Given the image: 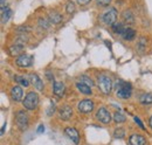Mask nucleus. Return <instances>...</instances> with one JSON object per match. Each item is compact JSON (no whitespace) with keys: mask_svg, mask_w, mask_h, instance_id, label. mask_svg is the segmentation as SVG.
Masks as SVG:
<instances>
[{"mask_svg":"<svg viewBox=\"0 0 152 145\" xmlns=\"http://www.w3.org/2000/svg\"><path fill=\"white\" fill-rule=\"evenodd\" d=\"M116 90H117V96L119 98H123V100H126V98H130L131 94H132V88H131V84L125 82V81H122L119 80L116 86H115Z\"/></svg>","mask_w":152,"mask_h":145,"instance_id":"1","label":"nucleus"},{"mask_svg":"<svg viewBox=\"0 0 152 145\" xmlns=\"http://www.w3.org/2000/svg\"><path fill=\"white\" fill-rule=\"evenodd\" d=\"M22 104H23V108L27 109V110H34V109L38 108L39 105V96L37 92L34 91H31L28 92L23 101H22Z\"/></svg>","mask_w":152,"mask_h":145,"instance_id":"2","label":"nucleus"},{"mask_svg":"<svg viewBox=\"0 0 152 145\" xmlns=\"http://www.w3.org/2000/svg\"><path fill=\"white\" fill-rule=\"evenodd\" d=\"M97 84H98L99 90L102 91L104 95H109V94L111 92L113 82H111V78H110L109 76H107V75H99V76H98Z\"/></svg>","mask_w":152,"mask_h":145,"instance_id":"3","label":"nucleus"},{"mask_svg":"<svg viewBox=\"0 0 152 145\" xmlns=\"http://www.w3.org/2000/svg\"><path fill=\"white\" fill-rule=\"evenodd\" d=\"M15 123H17V125L21 131H25L28 127V124H29L28 115L22 110L18 111L17 115H15Z\"/></svg>","mask_w":152,"mask_h":145,"instance_id":"4","label":"nucleus"},{"mask_svg":"<svg viewBox=\"0 0 152 145\" xmlns=\"http://www.w3.org/2000/svg\"><path fill=\"white\" fill-rule=\"evenodd\" d=\"M116 19H117V11L114 7H110L109 10H107L102 15V21L105 25H110V26L116 23Z\"/></svg>","mask_w":152,"mask_h":145,"instance_id":"5","label":"nucleus"},{"mask_svg":"<svg viewBox=\"0 0 152 145\" xmlns=\"http://www.w3.org/2000/svg\"><path fill=\"white\" fill-rule=\"evenodd\" d=\"M95 108V104L90 100H83L77 104V110L82 114H89Z\"/></svg>","mask_w":152,"mask_h":145,"instance_id":"6","label":"nucleus"},{"mask_svg":"<svg viewBox=\"0 0 152 145\" xmlns=\"http://www.w3.org/2000/svg\"><path fill=\"white\" fill-rule=\"evenodd\" d=\"M33 60L34 57L32 55H28V54H21L17 59V64L21 67V68H27V67H31L33 64Z\"/></svg>","mask_w":152,"mask_h":145,"instance_id":"7","label":"nucleus"},{"mask_svg":"<svg viewBox=\"0 0 152 145\" xmlns=\"http://www.w3.org/2000/svg\"><path fill=\"white\" fill-rule=\"evenodd\" d=\"M96 118L103 124H109L111 121V115L105 108H99L96 112Z\"/></svg>","mask_w":152,"mask_h":145,"instance_id":"8","label":"nucleus"},{"mask_svg":"<svg viewBox=\"0 0 152 145\" xmlns=\"http://www.w3.org/2000/svg\"><path fill=\"white\" fill-rule=\"evenodd\" d=\"M64 133L66 136H68V138L74 143V144H78L80 143V133L78 131L76 130L75 127H68L64 129Z\"/></svg>","mask_w":152,"mask_h":145,"instance_id":"9","label":"nucleus"},{"mask_svg":"<svg viewBox=\"0 0 152 145\" xmlns=\"http://www.w3.org/2000/svg\"><path fill=\"white\" fill-rule=\"evenodd\" d=\"M58 116L62 121H69L73 116V109L69 105H63L58 109Z\"/></svg>","mask_w":152,"mask_h":145,"instance_id":"10","label":"nucleus"},{"mask_svg":"<svg viewBox=\"0 0 152 145\" xmlns=\"http://www.w3.org/2000/svg\"><path fill=\"white\" fill-rule=\"evenodd\" d=\"M129 143L130 145H145L146 144V139L138 133H133L129 138Z\"/></svg>","mask_w":152,"mask_h":145,"instance_id":"11","label":"nucleus"},{"mask_svg":"<svg viewBox=\"0 0 152 145\" xmlns=\"http://www.w3.org/2000/svg\"><path fill=\"white\" fill-rule=\"evenodd\" d=\"M22 95H23V91L20 86H15L11 89V97L14 102H20L22 98Z\"/></svg>","mask_w":152,"mask_h":145,"instance_id":"12","label":"nucleus"},{"mask_svg":"<svg viewBox=\"0 0 152 145\" xmlns=\"http://www.w3.org/2000/svg\"><path fill=\"white\" fill-rule=\"evenodd\" d=\"M31 81H32V84L34 86V88H35L37 90L43 91V88H45L43 82H42V80L39 77L37 74H32V75H31Z\"/></svg>","mask_w":152,"mask_h":145,"instance_id":"13","label":"nucleus"},{"mask_svg":"<svg viewBox=\"0 0 152 145\" xmlns=\"http://www.w3.org/2000/svg\"><path fill=\"white\" fill-rule=\"evenodd\" d=\"M22 51H23V45L22 43H15V45L10 47L8 54L11 55V56H20V54L22 53Z\"/></svg>","mask_w":152,"mask_h":145,"instance_id":"14","label":"nucleus"},{"mask_svg":"<svg viewBox=\"0 0 152 145\" xmlns=\"http://www.w3.org/2000/svg\"><path fill=\"white\" fill-rule=\"evenodd\" d=\"M64 90H66V87H64V84L62 83V82H54V84H53V92L58 96V97H62L63 95H64Z\"/></svg>","mask_w":152,"mask_h":145,"instance_id":"15","label":"nucleus"},{"mask_svg":"<svg viewBox=\"0 0 152 145\" xmlns=\"http://www.w3.org/2000/svg\"><path fill=\"white\" fill-rule=\"evenodd\" d=\"M12 15V10L10 7L1 8V23H6Z\"/></svg>","mask_w":152,"mask_h":145,"instance_id":"16","label":"nucleus"},{"mask_svg":"<svg viewBox=\"0 0 152 145\" xmlns=\"http://www.w3.org/2000/svg\"><path fill=\"white\" fill-rule=\"evenodd\" d=\"M76 88L78 89L80 92H82V94H84V95H91V94H93L90 87L87 86V84H84V83H82V82H77V83H76Z\"/></svg>","mask_w":152,"mask_h":145,"instance_id":"17","label":"nucleus"},{"mask_svg":"<svg viewBox=\"0 0 152 145\" xmlns=\"http://www.w3.org/2000/svg\"><path fill=\"white\" fill-rule=\"evenodd\" d=\"M48 18H49L50 23H54V25H58L62 21V15L60 13H57V12H50Z\"/></svg>","mask_w":152,"mask_h":145,"instance_id":"18","label":"nucleus"},{"mask_svg":"<svg viewBox=\"0 0 152 145\" xmlns=\"http://www.w3.org/2000/svg\"><path fill=\"white\" fill-rule=\"evenodd\" d=\"M113 29H114V32L116 33V34L123 35L124 32H125V29H126V27H125L122 22H116V23L113 25Z\"/></svg>","mask_w":152,"mask_h":145,"instance_id":"19","label":"nucleus"},{"mask_svg":"<svg viewBox=\"0 0 152 145\" xmlns=\"http://www.w3.org/2000/svg\"><path fill=\"white\" fill-rule=\"evenodd\" d=\"M139 102L144 105L152 104V94H143L139 96Z\"/></svg>","mask_w":152,"mask_h":145,"instance_id":"20","label":"nucleus"},{"mask_svg":"<svg viewBox=\"0 0 152 145\" xmlns=\"http://www.w3.org/2000/svg\"><path fill=\"white\" fill-rule=\"evenodd\" d=\"M123 37L125 39V40H128V41H131V40H133V37L136 36V31L134 29H132V28H126L125 29V32H124V34H123Z\"/></svg>","mask_w":152,"mask_h":145,"instance_id":"21","label":"nucleus"},{"mask_svg":"<svg viewBox=\"0 0 152 145\" xmlns=\"http://www.w3.org/2000/svg\"><path fill=\"white\" fill-rule=\"evenodd\" d=\"M122 18H123V20H124V22H126V23H133V21H134L133 14L130 12V11H125V12H123Z\"/></svg>","mask_w":152,"mask_h":145,"instance_id":"22","label":"nucleus"},{"mask_svg":"<svg viewBox=\"0 0 152 145\" xmlns=\"http://www.w3.org/2000/svg\"><path fill=\"white\" fill-rule=\"evenodd\" d=\"M113 118H114V121L117 123V124H119V123H124V122L126 121V117H125L122 112H118V111H117V112H115Z\"/></svg>","mask_w":152,"mask_h":145,"instance_id":"23","label":"nucleus"},{"mask_svg":"<svg viewBox=\"0 0 152 145\" xmlns=\"http://www.w3.org/2000/svg\"><path fill=\"white\" fill-rule=\"evenodd\" d=\"M14 80H15V81H17L19 84H21L22 87H28V86H29V81H28L27 78L22 77V76L15 75V76H14Z\"/></svg>","mask_w":152,"mask_h":145,"instance_id":"24","label":"nucleus"},{"mask_svg":"<svg viewBox=\"0 0 152 145\" xmlns=\"http://www.w3.org/2000/svg\"><path fill=\"white\" fill-rule=\"evenodd\" d=\"M80 82H82V83H84V84H87V86H89V87H91V86L94 84L93 80H91L90 77L86 76V75H82V76L80 77Z\"/></svg>","mask_w":152,"mask_h":145,"instance_id":"25","label":"nucleus"},{"mask_svg":"<svg viewBox=\"0 0 152 145\" xmlns=\"http://www.w3.org/2000/svg\"><path fill=\"white\" fill-rule=\"evenodd\" d=\"M49 23H50V21L48 19H45V18L39 19V26L42 27V28H45V29L49 28Z\"/></svg>","mask_w":152,"mask_h":145,"instance_id":"26","label":"nucleus"},{"mask_svg":"<svg viewBox=\"0 0 152 145\" xmlns=\"http://www.w3.org/2000/svg\"><path fill=\"white\" fill-rule=\"evenodd\" d=\"M66 11H67L68 14H73L75 12V4L73 1H68L67 6H66Z\"/></svg>","mask_w":152,"mask_h":145,"instance_id":"27","label":"nucleus"},{"mask_svg":"<svg viewBox=\"0 0 152 145\" xmlns=\"http://www.w3.org/2000/svg\"><path fill=\"white\" fill-rule=\"evenodd\" d=\"M114 136L116 137V138H123V137L125 136V131H124L122 127H118V129L115 130Z\"/></svg>","mask_w":152,"mask_h":145,"instance_id":"28","label":"nucleus"},{"mask_svg":"<svg viewBox=\"0 0 152 145\" xmlns=\"http://www.w3.org/2000/svg\"><path fill=\"white\" fill-rule=\"evenodd\" d=\"M17 31H20V33H26V32H29L31 31V27H27V26H21L18 27Z\"/></svg>","mask_w":152,"mask_h":145,"instance_id":"29","label":"nucleus"},{"mask_svg":"<svg viewBox=\"0 0 152 145\" xmlns=\"http://www.w3.org/2000/svg\"><path fill=\"white\" fill-rule=\"evenodd\" d=\"M96 1H97V4L101 5V6H108L111 0H96Z\"/></svg>","mask_w":152,"mask_h":145,"instance_id":"30","label":"nucleus"},{"mask_svg":"<svg viewBox=\"0 0 152 145\" xmlns=\"http://www.w3.org/2000/svg\"><path fill=\"white\" fill-rule=\"evenodd\" d=\"M133 119H134V122H136V123H137V124L139 125V127H140L142 130H145V127H144V124L142 123V121H140V119H139L138 117H134Z\"/></svg>","mask_w":152,"mask_h":145,"instance_id":"31","label":"nucleus"},{"mask_svg":"<svg viewBox=\"0 0 152 145\" xmlns=\"http://www.w3.org/2000/svg\"><path fill=\"white\" fill-rule=\"evenodd\" d=\"M54 111H55V105H54V103H52L50 109L48 110V116H52V114H54Z\"/></svg>","mask_w":152,"mask_h":145,"instance_id":"32","label":"nucleus"},{"mask_svg":"<svg viewBox=\"0 0 152 145\" xmlns=\"http://www.w3.org/2000/svg\"><path fill=\"white\" fill-rule=\"evenodd\" d=\"M91 0H77V2L80 4V5H87V4H89Z\"/></svg>","mask_w":152,"mask_h":145,"instance_id":"33","label":"nucleus"},{"mask_svg":"<svg viewBox=\"0 0 152 145\" xmlns=\"http://www.w3.org/2000/svg\"><path fill=\"white\" fill-rule=\"evenodd\" d=\"M46 75H47V78H48L49 81H53V75L50 74V72H49V70H47V72H46Z\"/></svg>","mask_w":152,"mask_h":145,"instance_id":"34","label":"nucleus"},{"mask_svg":"<svg viewBox=\"0 0 152 145\" xmlns=\"http://www.w3.org/2000/svg\"><path fill=\"white\" fill-rule=\"evenodd\" d=\"M45 131V127L43 125H39V127H38V132L39 133H42Z\"/></svg>","mask_w":152,"mask_h":145,"instance_id":"35","label":"nucleus"},{"mask_svg":"<svg viewBox=\"0 0 152 145\" xmlns=\"http://www.w3.org/2000/svg\"><path fill=\"white\" fill-rule=\"evenodd\" d=\"M5 129H6V123L2 125V129H1V135H4V132H5Z\"/></svg>","mask_w":152,"mask_h":145,"instance_id":"36","label":"nucleus"},{"mask_svg":"<svg viewBox=\"0 0 152 145\" xmlns=\"http://www.w3.org/2000/svg\"><path fill=\"white\" fill-rule=\"evenodd\" d=\"M149 123H150V127H152V117L150 118V121H149Z\"/></svg>","mask_w":152,"mask_h":145,"instance_id":"37","label":"nucleus"}]
</instances>
